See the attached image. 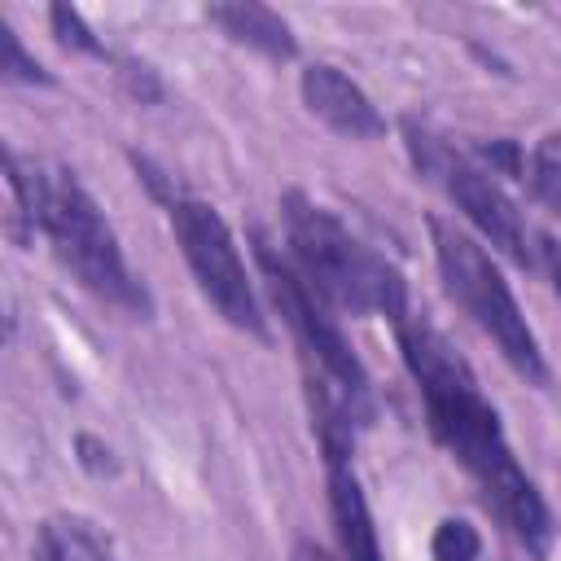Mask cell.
I'll return each instance as SVG.
<instances>
[{"label": "cell", "instance_id": "1", "mask_svg": "<svg viewBox=\"0 0 561 561\" xmlns=\"http://www.w3.org/2000/svg\"><path fill=\"white\" fill-rule=\"evenodd\" d=\"M403 368L416 381V394L425 403V425L443 443V451L469 473L482 504L495 513V522L535 557L548 561L552 552V513L535 486V478L513 456V443L500 425V412L482 394L469 359L451 346L443 329H434L425 316H403L394 324Z\"/></svg>", "mask_w": 561, "mask_h": 561}, {"label": "cell", "instance_id": "2", "mask_svg": "<svg viewBox=\"0 0 561 561\" xmlns=\"http://www.w3.org/2000/svg\"><path fill=\"white\" fill-rule=\"evenodd\" d=\"M4 184H9V232L18 241L44 237L53 259L101 302L149 316V289L127 267V254L96 206V197L79 184L66 167H44L35 158H22L18 149L4 153Z\"/></svg>", "mask_w": 561, "mask_h": 561}, {"label": "cell", "instance_id": "3", "mask_svg": "<svg viewBox=\"0 0 561 561\" xmlns=\"http://www.w3.org/2000/svg\"><path fill=\"white\" fill-rule=\"evenodd\" d=\"M285 210V254L302 272V280L333 307L351 316H408V280L403 272L377 254L364 237H355L329 206L289 188L280 197Z\"/></svg>", "mask_w": 561, "mask_h": 561}, {"label": "cell", "instance_id": "4", "mask_svg": "<svg viewBox=\"0 0 561 561\" xmlns=\"http://www.w3.org/2000/svg\"><path fill=\"white\" fill-rule=\"evenodd\" d=\"M250 241H254V259H259L263 285L272 294V307L285 320V329L294 333V346L307 364L311 416L346 421L359 430L373 416V390H368V373H364L359 355L351 351V342L342 337V329L333 320V307L302 280L294 259L272 237L254 232Z\"/></svg>", "mask_w": 561, "mask_h": 561}, {"label": "cell", "instance_id": "5", "mask_svg": "<svg viewBox=\"0 0 561 561\" xmlns=\"http://www.w3.org/2000/svg\"><path fill=\"white\" fill-rule=\"evenodd\" d=\"M430 241H434V267L451 302L500 346V355L513 364L517 377H526L530 386H548V359L495 254H486L478 237H469L447 219H430Z\"/></svg>", "mask_w": 561, "mask_h": 561}, {"label": "cell", "instance_id": "6", "mask_svg": "<svg viewBox=\"0 0 561 561\" xmlns=\"http://www.w3.org/2000/svg\"><path fill=\"white\" fill-rule=\"evenodd\" d=\"M403 149L416 175L430 180L482 241H491L517 267H539V237L526 228L517 202L504 193L495 171H486L469 149H460L451 136L421 118H403Z\"/></svg>", "mask_w": 561, "mask_h": 561}, {"label": "cell", "instance_id": "7", "mask_svg": "<svg viewBox=\"0 0 561 561\" xmlns=\"http://www.w3.org/2000/svg\"><path fill=\"white\" fill-rule=\"evenodd\" d=\"M167 215H171V232H175V245L202 289V298L241 333L250 337H267V316L259 307V294H254V280L245 272V259L237 250V237L228 228V219L202 202V197H167Z\"/></svg>", "mask_w": 561, "mask_h": 561}, {"label": "cell", "instance_id": "8", "mask_svg": "<svg viewBox=\"0 0 561 561\" xmlns=\"http://www.w3.org/2000/svg\"><path fill=\"white\" fill-rule=\"evenodd\" d=\"M298 92H302V105L337 136L346 140H373L386 131V118L381 110L373 105V96L337 66L329 61H311L298 79Z\"/></svg>", "mask_w": 561, "mask_h": 561}, {"label": "cell", "instance_id": "9", "mask_svg": "<svg viewBox=\"0 0 561 561\" xmlns=\"http://www.w3.org/2000/svg\"><path fill=\"white\" fill-rule=\"evenodd\" d=\"M324 482H329V513H333L342 561H386L377 543L373 508L351 469V456H324Z\"/></svg>", "mask_w": 561, "mask_h": 561}, {"label": "cell", "instance_id": "10", "mask_svg": "<svg viewBox=\"0 0 561 561\" xmlns=\"http://www.w3.org/2000/svg\"><path fill=\"white\" fill-rule=\"evenodd\" d=\"M206 18L232 39V44H245L272 61H285L294 57V31L280 13H272L267 4H250V0H237V4H210Z\"/></svg>", "mask_w": 561, "mask_h": 561}, {"label": "cell", "instance_id": "11", "mask_svg": "<svg viewBox=\"0 0 561 561\" xmlns=\"http://www.w3.org/2000/svg\"><path fill=\"white\" fill-rule=\"evenodd\" d=\"M39 561H118V557L92 526L75 517H53L39 530Z\"/></svg>", "mask_w": 561, "mask_h": 561}, {"label": "cell", "instance_id": "12", "mask_svg": "<svg viewBox=\"0 0 561 561\" xmlns=\"http://www.w3.org/2000/svg\"><path fill=\"white\" fill-rule=\"evenodd\" d=\"M522 180L552 215H561V131L535 140V149L522 162Z\"/></svg>", "mask_w": 561, "mask_h": 561}, {"label": "cell", "instance_id": "13", "mask_svg": "<svg viewBox=\"0 0 561 561\" xmlns=\"http://www.w3.org/2000/svg\"><path fill=\"white\" fill-rule=\"evenodd\" d=\"M430 552H434V561H478L482 539H478V530H473L469 522H460V517H443V522L434 526Z\"/></svg>", "mask_w": 561, "mask_h": 561}, {"label": "cell", "instance_id": "14", "mask_svg": "<svg viewBox=\"0 0 561 561\" xmlns=\"http://www.w3.org/2000/svg\"><path fill=\"white\" fill-rule=\"evenodd\" d=\"M48 22H53V31H57V39H61L66 48H75V53H92V57H105L101 39L83 26L79 9H70V4H53V9H48Z\"/></svg>", "mask_w": 561, "mask_h": 561}, {"label": "cell", "instance_id": "15", "mask_svg": "<svg viewBox=\"0 0 561 561\" xmlns=\"http://www.w3.org/2000/svg\"><path fill=\"white\" fill-rule=\"evenodd\" d=\"M0 35H4V75H9V79H18V83H48L44 66H39L35 57H26L22 39H18L9 26H4Z\"/></svg>", "mask_w": 561, "mask_h": 561}, {"label": "cell", "instance_id": "16", "mask_svg": "<svg viewBox=\"0 0 561 561\" xmlns=\"http://www.w3.org/2000/svg\"><path fill=\"white\" fill-rule=\"evenodd\" d=\"M539 263L548 267L552 289H557V298H561V241H557V237H548V232H539Z\"/></svg>", "mask_w": 561, "mask_h": 561}, {"label": "cell", "instance_id": "17", "mask_svg": "<svg viewBox=\"0 0 561 561\" xmlns=\"http://www.w3.org/2000/svg\"><path fill=\"white\" fill-rule=\"evenodd\" d=\"M294 561H333V557H329L324 548H316V543H307V539H302V543L294 548Z\"/></svg>", "mask_w": 561, "mask_h": 561}]
</instances>
